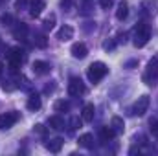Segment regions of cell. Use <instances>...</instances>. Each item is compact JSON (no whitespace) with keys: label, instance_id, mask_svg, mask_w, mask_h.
Returning a JSON list of instances; mask_svg holds the SVG:
<instances>
[{"label":"cell","instance_id":"cell-1","mask_svg":"<svg viewBox=\"0 0 158 156\" xmlns=\"http://www.w3.org/2000/svg\"><path fill=\"white\" fill-rule=\"evenodd\" d=\"M107 74H109V68H107V64L101 63V61L92 63V64L88 66V70H86V77H88L90 83H99Z\"/></svg>","mask_w":158,"mask_h":156},{"label":"cell","instance_id":"cell-2","mask_svg":"<svg viewBox=\"0 0 158 156\" xmlns=\"http://www.w3.org/2000/svg\"><path fill=\"white\" fill-rule=\"evenodd\" d=\"M149 39H151V28H149V24H145V22L138 24L136 30H134V46L136 48H143L149 42Z\"/></svg>","mask_w":158,"mask_h":156},{"label":"cell","instance_id":"cell-3","mask_svg":"<svg viewBox=\"0 0 158 156\" xmlns=\"http://www.w3.org/2000/svg\"><path fill=\"white\" fill-rule=\"evenodd\" d=\"M22 61H24V51L20 48H13L9 51V70L13 74H17V70H19V66H20Z\"/></svg>","mask_w":158,"mask_h":156},{"label":"cell","instance_id":"cell-4","mask_svg":"<svg viewBox=\"0 0 158 156\" xmlns=\"http://www.w3.org/2000/svg\"><path fill=\"white\" fill-rule=\"evenodd\" d=\"M158 76V55L156 57H153L149 63H147V70H145V74H143V83H147V84H153V79Z\"/></svg>","mask_w":158,"mask_h":156},{"label":"cell","instance_id":"cell-5","mask_svg":"<svg viewBox=\"0 0 158 156\" xmlns=\"http://www.w3.org/2000/svg\"><path fill=\"white\" fill-rule=\"evenodd\" d=\"M19 121V112H6L0 116V129H11Z\"/></svg>","mask_w":158,"mask_h":156},{"label":"cell","instance_id":"cell-6","mask_svg":"<svg viewBox=\"0 0 158 156\" xmlns=\"http://www.w3.org/2000/svg\"><path fill=\"white\" fill-rule=\"evenodd\" d=\"M147 109H149V96H142V97H138V101L134 103V107H132V114H136V116H143L145 112H147Z\"/></svg>","mask_w":158,"mask_h":156},{"label":"cell","instance_id":"cell-7","mask_svg":"<svg viewBox=\"0 0 158 156\" xmlns=\"http://www.w3.org/2000/svg\"><path fill=\"white\" fill-rule=\"evenodd\" d=\"M68 94L70 96H81L85 94V84L79 77H72L70 83H68Z\"/></svg>","mask_w":158,"mask_h":156},{"label":"cell","instance_id":"cell-8","mask_svg":"<svg viewBox=\"0 0 158 156\" xmlns=\"http://www.w3.org/2000/svg\"><path fill=\"white\" fill-rule=\"evenodd\" d=\"M70 53H72V57H76V59H85V57L88 55V48H86L83 42H76V44H72Z\"/></svg>","mask_w":158,"mask_h":156},{"label":"cell","instance_id":"cell-9","mask_svg":"<svg viewBox=\"0 0 158 156\" xmlns=\"http://www.w3.org/2000/svg\"><path fill=\"white\" fill-rule=\"evenodd\" d=\"M44 7H46V2L44 0H30V15L33 18L40 17V13H42Z\"/></svg>","mask_w":158,"mask_h":156},{"label":"cell","instance_id":"cell-10","mask_svg":"<svg viewBox=\"0 0 158 156\" xmlns=\"http://www.w3.org/2000/svg\"><path fill=\"white\" fill-rule=\"evenodd\" d=\"M31 68H33V72H35L37 76H46V74H50V70H52V66H50L48 63H44V61H33Z\"/></svg>","mask_w":158,"mask_h":156},{"label":"cell","instance_id":"cell-11","mask_svg":"<svg viewBox=\"0 0 158 156\" xmlns=\"http://www.w3.org/2000/svg\"><path fill=\"white\" fill-rule=\"evenodd\" d=\"M28 26L24 24V22H20V24H17L15 28H13V37L15 39H19V40H24L26 37H28Z\"/></svg>","mask_w":158,"mask_h":156},{"label":"cell","instance_id":"cell-12","mask_svg":"<svg viewBox=\"0 0 158 156\" xmlns=\"http://www.w3.org/2000/svg\"><path fill=\"white\" fill-rule=\"evenodd\" d=\"M63 145H64V140H63V138H53V140H50V142L46 143V149H48L50 153H59V151L63 149Z\"/></svg>","mask_w":158,"mask_h":156},{"label":"cell","instance_id":"cell-13","mask_svg":"<svg viewBox=\"0 0 158 156\" xmlns=\"http://www.w3.org/2000/svg\"><path fill=\"white\" fill-rule=\"evenodd\" d=\"M72 37H74V28H72V26H63V28L57 31V39L63 40V42H64V40H70Z\"/></svg>","mask_w":158,"mask_h":156},{"label":"cell","instance_id":"cell-14","mask_svg":"<svg viewBox=\"0 0 158 156\" xmlns=\"http://www.w3.org/2000/svg\"><path fill=\"white\" fill-rule=\"evenodd\" d=\"M127 15H129V4H127L125 0H119L118 9H116V18H118V20H125Z\"/></svg>","mask_w":158,"mask_h":156},{"label":"cell","instance_id":"cell-15","mask_svg":"<svg viewBox=\"0 0 158 156\" xmlns=\"http://www.w3.org/2000/svg\"><path fill=\"white\" fill-rule=\"evenodd\" d=\"M26 107H28L31 112L39 110V109H40V96H39V94H31V96L28 97V103H26Z\"/></svg>","mask_w":158,"mask_h":156},{"label":"cell","instance_id":"cell-16","mask_svg":"<svg viewBox=\"0 0 158 156\" xmlns=\"http://www.w3.org/2000/svg\"><path fill=\"white\" fill-rule=\"evenodd\" d=\"M99 136H101V140H103V142H110V140H114L116 130H114L112 127H103V129L99 130Z\"/></svg>","mask_w":158,"mask_h":156},{"label":"cell","instance_id":"cell-17","mask_svg":"<svg viewBox=\"0 0 158 156\" xmlns=\"http://www.w3.org/2000/svg\"><path fill=\"white\" fill-rule=\"evenodd\" d=\"M94 112H96V107L92 105V103H86L85 105V109H83V121H92L94 119Z\"/></svg>","mask_w":158,"mask_h":156},{"label":"cell","instance_id":"cell-18","mask_svg":"<svg viewBox=\"0 0 158 156\" xmlns=\"http://www.w3.org/2000/svg\"><path fill=\"white\" fill-rule=\"evenodd\" d=\"M92 142H94V136L92 134H81L79 136V140H77V143L81 145V147H85V149H90L92 147Z\"/></svg>","mask_w":158,"mask_h":156},{"label":"cell","instance_id":"cell-19","mask_svg":"<svg viewBox=\"0 0 158 156\" xmlns=\"http://www.w3.org/2000/svg\"><path fill=\"white\" fill-rule=\"evenodd\" d=\"M48 123H50V127L52 129H55V130H61L63 127H64V119L61 116H52L48 119Z\"/></svg>","mask_w":158,"mask_h":156},{"label":"cell","instance_id":"cell-20","mask_svg":"<svg viewBox=\"0 0 158 156\" xmlns=\"http://www.w3.org/2000/svg\"><path fill=\"white\" fill-rule=\"evenodd\" d=\"M110 127H112L116 132H123V129H125V121H123L121 117L114 116L112 119H110Z\"/></svg>","mask_w":158,"mask_h":156},{"label":"cell","instance_id":"cell-21","mask_svg":"<svg viewBox=\"0 0 158 156\" xmlns=\"http://www.w3.org/2000/svg\"><path fill=\"white\" fill-rule=\"evenodd\" d=\"M53 109H55L57 112H66V110L70 109V103H68V101H64V99H59V101H55Z\"/></svg>","mask_w":158,"mask_h":156},{"label":"cell","instance_id":"cell-22","mask_svg":"<svg viewBox=\"0 0 158 156\" xmlns=\"http://www.w3.org/2000/svg\"><path fill=\"white\" fill-rule=\"evenodd\" d=\"M35 44H37L39 48H46V44H48L46 35H42V33H40V35H37V37H35Z\"/></svg>","mask_w":158,"mask_h":156},{"label":"cell","instance_id":"cell-23","mask_svg":"<svg viewBox=\"0 0 158 156\" xmlns=\"http://www.w3.org/2000/svg\"><path fill=\"white\" fill-rule=\"evenodd\" d=\"M53 26H55V15H50V17L44 20V28H46V30H52Z\"/></svg>","mask_w":158,"mask_h":156},{"label":"cell","instance_id":"cell-24","mask_svg":"<svg viewBox=\"0 0 158 156\" xmlns=\"http://www.w3.org/2000/svg\"><path fill=\"white\" fill-rule=\"evenodd\" d=\"M0 20H2V24H4V26H11V22H13V17L6 13V15H2V18H0Z\"/></svg>","mask_w":158,"mask_h":156},{"label":"cell","instance_id":"cell-25","mask_svg":"<svg viewBox=\"0 0 158 156\" xmlns=\"http://www.w3.org/2000/svg\"><path fill=\"white\" fill-rule=\"evenodd\" d=\"M28 4H30L28 0H15V7H17V9H26Z\"/></svg>","mask_w":158,"mask_h":156},{"label":"cell","instance_id":"cell-26","mask_svg":"<svg viewBox=\"0 0 158 156\" xmlns=\"http://www.w3.org/2000/svg\"><path fill=\"white\" fill-rule=\"evenodd\" d=\"M70 125H72V127H70V129H72V130H76V129H79V127H81V119H79V117H72V119H70Z\"/></svg>","mask_w":158,"mask_h":156},{"label":"cell","instance_id":"cell-27","mask_svg":"<svg viewBox=\"0 0 158 156\" xmlns=\"http://www.w3.org/2000/svg\"><path fill=\"white\" fill-rule=\"evenodd\" d=\"M99 6H101L103 9H109V7L112 6V0H99Z\"/></svg>","mask_w":158,"mask_h":156},{"label":"cell","instance_id":"cell-28","mask_svg":"<svg viewBox=\"0 0 158 156\" xmlns=\"http://www.w3.org/2000/svg\"><path fill=\"white\" fill-rule=\"evenodd\" d=\"M151 132H153L155 136H158V119L156 121H151Z\"/></svg>","mask_w":158,"mask_h":156},{"label":"cell","instance_id":"cell-29","mask_svg":"<svg viewBox=\"0 0 158 156\" xmlns=\"http://www.w3.org/2000/svg\"><path fill=\"white\" fill-rule=\"evenodd\" d=\"M114 46H116V42H112V40H110V42H109V40H107V42H105V44H103V48H105V50H112V48H114Z\"/></svg>","mask_w":158,"mask_h":156},{"label":"cell","instance_id":"cell-30","mask_svg":"<svg viewBox=\"0 0 158 156\" xmlns=\"http://www.w3.org/2000/svg\"><path fill=\"white\" fill-rule=\"evenodd\" d=\"M61 7H66L68 9V7H72V2L70 0H61Z\"/></svg>","mask_w":158,"mask_h":156},{"label":"cell","instance_id":"cell-31","mask_svg":"<svg viewBox=\"0 0 158 156\" xmlns=\"http://www.w3.org/2000/svg\"><path fill=\"white\" fill-rule=\"evenodd\" d=\"M132 66H138V61H129V63L125 64V68H132Z\"/></svg>","mask_w":158,"mask_h":156},{"label":"cell","instance_id":"cell-32","mask_svg":"<svg viewBox=\"0 0 158 156\" xmlns=\"http://www.w3.org/2000/svg\"><path fill=\"white\" fill-rule=\"evenodd\" d=\"M35 130H37V132H40V134H44V132H46V129H44L42 125H35Z\"/></svg>","mask_w":158,"mask_h":156},{"label":"cell","instance_id":"cell-33","mask_svg":"<svg viewBox=\"0 0 158 156\" xmlns=\"http://www.w3.org/2000/svg\"><path fill=\"white\" fill-rule=\"evenodd\" d=\"M129 153H131V154H136V153H140V149H138V147H132Z\"/></svg>","mask_w":158,"mask_h":156},{"label":"cell","instance_id":"cell-34","mask_svg":"<svg viewBox=\"0 0 158 156\" xmlns=\"http://www.w3.org/2000/svg\"><path fill=\"white\" fill-rule=\"evenodd\" d=\"M2 72H4V64L0 63V76H2Z\"/></svg>","mask_w":158,"mask_h":156}]
</instances>
